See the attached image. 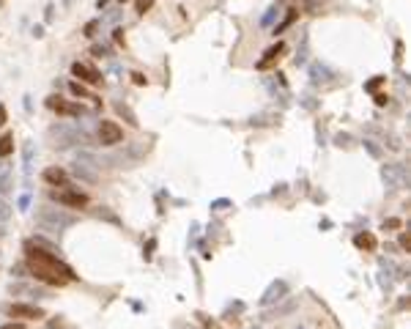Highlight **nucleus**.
<instances>
[{
    "mask_svg": "<svg viewBox=\"0 0 411 329\" xmlns=\"http://www.w3.org/2000/svg\"><path fill=\"white\" fill-rule=\"evenodd\" d=\"M25 250H28V266L39 280L49 283V285H66V283L77 280V274L71 272V266H66L63 261H58L52 252H44L39 244L33 247V241H28Z\"/></svg>",
    "mask_w": 411,
    "mask_h": 329,
    "instance_id": "1",
    "label": "nucleus"
},
{
    "mask_svg": "<svg viewBox=\"0 0 411 329\" xmlns=\"http://www.w3.org/2000/svg\"><path fill=\"white\" fill-rule=\"evenodd\" d=\"M74 222H77L74 214H69V211H63V209H55V206H39V211H36V225L44 233H49L52 239H61L63 228H69Z\"/></svg>",
    "mask_w": 411,
    "mask_h": 329,
    "instance_id": "2",
    "label": "nucleus"
},
{
    "mask_svg": "<svg viewBox=\"0 0 411 329\" xmlns=\"http://www.w3.org/2000/svg\"><path fill=\"white\" fill-rule=\"evenodd\" d=\"M47 137L52 140V148H61V151L77 146V143H83V146H93L91 137H88V132L80 129V126H71V124H52V126H49V132H47Z\"/></svg>",
    "mask_w": 411,
    "mask_h": 329,
    "instance_id": "3",
    "label": "nucleus"
},
{
    "mask_svg": "<svg viewBox=\"0 0 411 329\" xmlns=\"http://www.w3.org/2000/svg\"><path fill=\"white\" fill-rule=\"evenodd\" d=\"M49 197L61 206H69V209H85V206H88V195L80 192V189H74V187H69V184H66V187H58V189H49Z\"/></svg>",
    "mask_w": 411,
    "mask_h": 329,
    "instance_id": "4",
    "label": "nucleus"
},
{
    "mask_svg": "<svg viewBox=\"0 0 411 329\" xmlns=\"http://www.w3.org/2000/svg\"><path fill=\"white\" fill-rule=\"evenodd\" d=\"M124 140V129L115 121H99V143L102 146H118Z\"/></svg>",
    "mask_w": 411,
    "mask_h": 329,
    "instance_id": "5",
    "label": "nucleus"
},
{
    "mask_svg": "<svg viewBox=\"0 0 411 329\" xmlns=\"http://www.w3.org/2000/svg\"><path fill=\"white\" fill-rule=\"evenodd\" d=\"M47 105L52 107L58 115H69V118H80V115H88V110H85L83 105H74V102H63L61 96H49Z\"/></svg>",
    "mask_w": 411,
    "mask_h": 329,
    "instance_id": "6",
    "label": "nucleus"
},
{
    "mask_svg": "<svg viewBox=\"0 0 411 329\" xmlns=\"http://www.w3.org/2000/svg\"><path fill=\"white\" fill-rule=\"evenodd\" d=\"M288 294V283L285 280H274L272 285L263 291V296H260V307H269V305H277V302H282Z\"/></svg>",
    "mask_w": 411,
    "mask_h": 329,
    "instance_id": "7",
    "label": "nucleus"
},
{
    "mask_svg": "<svg viewBox=\"0 0 411 329\" xmlns=\"http://www.w3.org/2000/svg\"><path fill=\"white\" fill-rule=\"evenodd\" d=\"M71 74L74 77H80L83 83H88V85H96V83H102V71H96L93 66H88V63H71Z\"/></svg>",
    "mask_w": 411,
    "mask_h": 329,
    "instance_id": "8",
    "label": "nucleus"
},
{
    "mask_svg": "<svg viewBox=\"0 0 411 329\" xmlns=\"http://www.w3.org/2000/svg\"><path fill=\"white\" fill-rule=\"evenodd\" d=\"M381 175H384V181H387V187H392V189H397V187H403L406 184L403 165H384Z\"/></svg>",
    "mask_w": 411,
    "mask_h": 329,
    "instance_id": "9",
    "label": "nucleus"
},
{
    "mask_svg": "<svg viewBox=\"0 0 411 329\" xmlns=\"http://www.w3.org/2000/svg\"><path fill=\"white\" fill-rule=\"evenodd\" d=\"M8 315H14V318H44V310L36 307V305H11L8 307Z\"/></svg>",
    "mask_w": 411,
    "mask_h": 329,
    "instance_id": "10",
    "label": "nucleus"
},
{
    "mask_svg": "<svg viewBox=\"0 0 411 329\" xmlns=\"http://www.w3.org/2000/svg\"><path fill=\"white\" fill-rule=\"evenodd\" d=\"M44 181L52 184V187H66L69 184V173L63 168H47L44 170Z\"/></svg>",
    "mask_w": 411,
    "mask_h": 329,
    "instance_id": "11",
    "label": "nucleus"
},
{
    "mask_svg": "<svg viewBox=\"0 0 411 329\" xmlns=\"http://www.w3.org/2000/svg\"><path fill=\"white\" fill-rule=\"evenodd\" d=\"M14 154V134L6 132L3 137H0V159H6V156Z\"/></svg>",
    "mask_w": 411,
    "mask_h": 329,
    "instance_id": "12",
    "label": "nucleus"
},
{
    "mask_svg": "<svg viewBox=\"0 0 411 329\" xmlns=\"http://www.w3.org/2000/svg\"><path fill=\"white\" fill-rule=\"evenodd\" d=\"M282 49H285V47H282V42H277L274 47H269V49H266V58H263V61H258V69H266V66L274 61V58H280V52H282Z\"/></svg>",
    "mask_w": 411,
    "mask_h": 329,
    "instance_id": "13",
    "label": "nucleus"
},
{
    "mask_svg": "<svg viewBox=\"0 0 411 329\" xmlns=\"http://www.w3.org/2000/svg\"><path fill=\"white\" fill-rule=\"evenodd\" d=\"M115 112H118L121 118H126V124H132V126H137V124H140V121H137V115H134V112L124 105V102H115Z\"/></svg>",
    "mask_w": 411,
    "mask_h": 329,
    "instance_id": "14",
    "label": "nucleus"
},
{
    "mask_svg": "<svg viewBox=\"0 0 411 329\" xmlns=\"http://www.w3.org/2000/svg\"><path fill=\"white\" fill-rule=\"evenodd\" d=\"M8 189H11V170L8 165H0V195H6Z\"/></svg>",
    "mask_w": 411,
    "mask_h": 329,
    "instance_id": "15",
    "label": "nucleus"
},
{
    "mask_svg": "<svg viewBox=\"0 0 411 329\" xmlns=\"http://www.w3.org/2000/svg\"><path fill=\"white\" fill-rule=\"evenodd\" d=\"M329 74H332V71H329L326 66H321V63H313V83H315V85H318V83H326Z\"/></svg>",
    "mask_w": 411,
    "mask_h": 329,
    "instance_id": "16",
    "label": "nucleus"
},
{
    "mask_svg": "<svg viewBox=\"0 0 411 329\" xmlns=\"http://www.w3.org/2000/svg\"><path fill=\"white\" fill-rule=\"evenodd\" d=\"M74 173L80 175V178H85V181H96V173H93L88 165H80V162H74Z\"/></svg>",
    "mask_w": 411,
    "mask_h": 329,
    "instance_id": "17",
    "label": "nucleus"
},
{
    "mask_svg": "<svg viewBox=\"0 0 411 329\" xmlns=\"http://www.w3.org/2000/svg\"><path fill=\"white\" fill-rule=\"evenodd\" d=\"M69 91L74 93V96H80V99H96V96H91V93L85 91L83 83H69Z\"/></svg>",
    "mask_w": 411,
    "mask_h": 329,
    "instance_id": "18",
    "label": "nucleus"
},
{
    "mask_svg": "<svg viewBox=\"0 0 411 329\" xmlns=\"http://www.w3.org/2000/svg\"><path fill=\"white\" fill-rule=\"evenodd\" d=\"M354 241H356V247H368V250H373V247H376V239L370 236V233H359Z\"/></svg>",
    "mask_w": 411,
    "mask_h": 329,
    "instance_id": "19",
    "label": "nucleus"
},
{
    "mask_svg": "<svg viewBox=\"0 0 411 329\" xmlns=\"http://www.w3.org/2000/svg\"><path fill=\"white\" fill-rule=\"evenodd\" d=\"M93 214H96L99 219H107V222H112V225H121V219L115 217V214H112L110 209H96V211H93Z\"/></svg>",
    "mask_w": 411,
    "mask_h": 329,
    "instance_id": "20",
    "label": "nucleus"
},
{
    "mask_svg": "<svg viewBox=\"0 0 411 329\" xmlns=\"http://www.w3.org/2000/svg\"><path fill=\"white\" fill-rule=\"evenodd\" d=\"M33 154H36V146H33V143H25V173H30V165H33Z\"/></svg>",
    "mask_w": 411,
    "mask_h": 329,
    "instance_id": "21",
    "label": "nucleus"
},
{
    "mask_svg": "<svg viewBox=\"0 0 411 329\" xmlns=\"http://www.w3.org/2000/svg\"><path fill=\"white\" fill-rule=\"evenodd\" d=\"M11 217V203L8 200H0V222H6Z\"/></svg>",
    "mask_w": 411,
    "mask_h": 329,
    "instance_id": "22",
    "label": "nucleus"
},
{
    "mask_svg": "<svg viewBox=\"0 0 411 329\" xmlns=\"http://www.w3.org/2000/svg\"><path fill=\"white\" fill-rule=\"evenodd\" d=\"M296 307V302H288V305H282V307H274V318H277V315H285V313H291V310Z\"/></svg>",
    "mask_w": 411,
    "mask_h": 329,
    "instance_id": "23",
    "label": "nucleus"
},
{
    "mask_svg": "<svg viewBox=\"0 0 411 329\" xmlns=\"http://www.w3.org/2000/svg\"><path fill=\"white\" fill-rule=\"evenodd\" d=\"M293 20H296V11H291V14H288V17H285V20L280 22L277 28H274V33H280V30H285V28H288V25H291V22H293Z\"/></svg>",
    "mask_w": 411,
    "mask_h": 329,
    "instance_id": "24",
    "label": "nucleus"
},
{
    "mask_svg": "<svg viewBox=\"0 0 411 329\" xmlns=\"http://www.w3.org/2000/svg\"><path fill=\"white\" fill-rule=\"evenodd\" d=\"M99 28V20H93V22H88V25H85V36H93V30Z\"/></svg>",
    "mask_w": 411,
    "mask_h": 329,
    "instance_id": "25",
    "label": "nucleus"
},
{
    "mask_svg": "<svg viewBox=\"0 0 411 329\" xmlns=\"http://www.w3.org/2000/svg\"><path fill=\"white\" fill-rule=\"evenodd\" d=\"M0 329H25V324H3Z\"/></svg>",
    "mask_w": 411,
    "mask_h": 329,
    "instance_id": "26",
    "label": "nucleus"
},
{
    "mask_svg": "<svg viewBox=\"0 0 411 329\" xmlns=\"http://www.w3.org/2000/svg\"><path fill=\"white\" fill-rule=\"evenodd\" d=\"M33 36H36V39H42V36H44V28H42V25H36V28H33Z\"/></svg>",
    "mask_w": 411,
    "mask_h": 329,
    "instance_id": "27",
    "label": "nucleus"
},
{
    "mask_svg": "<svg viewBox=\"0 0 411 329\" xmlns=\"http://www.w3.org/2000/svg\"><path fill=\"white\" fill-rule=\"evenodd\" d=\"M115 42H118V44H124V30H121V28L115 30Z\"/></svg>",
    "mask_w": 411,
    "mask_h": 329,
    "instance_id": "28",
    "label": "nucleus"
},
{
    "mask_svg": "<svg viewBox=\"0 0 411 329\" xmlns=\"http://www.w3.org/2000/svg\"><path fill=\"white\" fill-rule=\"evenodd\" d=\"M132 77H134V83H137V85H146V77H143V74H132Z\"/></svg>",
    "mask_w": 411,
    "mask_h": 329,
    "instance_id": "29",
    "label": "nucleus"
},
{
    "mask_svg": "<svg viewBox=\"0 0 411 329\" xmlns=\"http://www.w3.org/2000/svg\"><path fill=\"white\" fill-rule=\"evenodd\" d=\"M6 121V110H3V105H0V124Z\"/></svg>",
    "mask_w": 411,
    "mask_h": 329,
    "instance_id": "30",
    "label": "nucleus"
},
{
    "mask_svg": "<svg viewBox=\"0 0 411 329\" xmlns=\"http://www.w3.org/2000/svg\"><path fill=\"white\" fill-rule=\"evenodd\" d=\"M293 329H307V327H293Z\"/></svg>",
    "mask_w": 411,
    "mask_h": 329,
    "instance_id": "31",
    "label": "nucleus"
},
{
    "mask_svg": "<svg viewBox=\"0 0 411 329\" xmlns=\"http://www.w3.org/2000/svg\"><path fill=\"white\" fill-rule=\"evenodd\" d=\"M63 3H66V6H69V3H71V0H63Z\"/></svg>",
    "mask_w": 411,
    "mask_h": 329,
    "instance_id": "32",
    "label": "nucleus"
},
{
    "mask_svg": "<svg viewBox=\"0 0 411 329\" xmlns=\"http://www.w3.org/2000/svg\"><path fill=\"white\" fill-rule=\"evenodd\" d=\"M252 329H260V327H252Z\"/></svg>",
    "mask_w": 411,
    "mask_h": 329,
    "instance_id": "33",
    "label": "nucleus"
},
{
    "mask_svg": "<svg viewBox=\"0 0 411 329\" xmlns=\"http://www.w3.org/2000/svg\"><path fill=\"white\" fill-rule=\"evenodd\" d=\"M0 6H3V0H0Z\"/></svg>",
    "mask_w": 411,
    "mask_h": 329,
    "instance_id": "34",
    "label": "nucleus"
}]
</instances>
